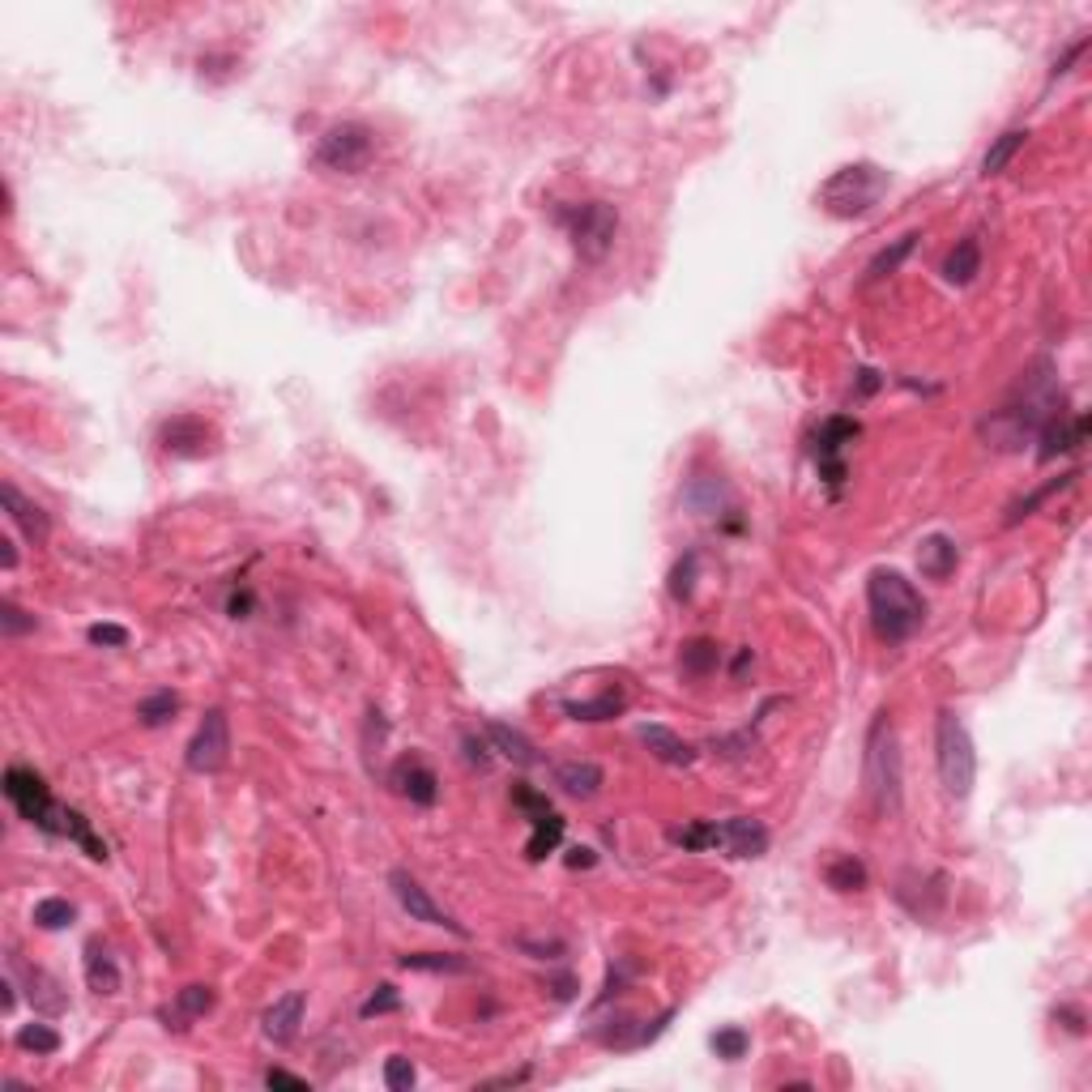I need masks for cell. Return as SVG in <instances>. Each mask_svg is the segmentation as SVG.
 <instances>
[{
	"mask_svg": "<svg viewBox=\"0 0 1092 1092\" xmlns=\"http://www.w3.org/2000/svg\"><path fill=\"white\" fill-rule=\"evenodd\" d=\"M888 193V171L875 163H849L841 171H833L819 189V205H824L833 218H862L879 197Z\"/></svg>",
	"mask_w": 1092,
	"mask_h": 1092,
	"instance_id": "obj_5",
	"label": "cell"
},
{
	"mask_svg": "<svg viewBox=\"0 0 1092 1092\" xmlns=\"http://www.w3.org/2000/svg\"><path fill=\"white\" fill-rule=\"evenodd\" d=\"M120 965H116V955L111 947H103L99 939L95 943H85V986L95 990V994H120Z\"/></svg>",
	"mask_w": 1092,
	"mask_h": 1092,
	"instance_id": "obj_21",
	"label": "cell"
},
{
	"mask_svg": "<svg viewBox=\"0 0 1092 1092\" xmlns=\"http://www.w3.org/2000/svg\"><path fill=\"white\" fill-rule=\"evenodd\" d=\"M65 837H69V841H77V845L85 849V858L107 862V845H103L95 833H90V819H85L81 811H73V806H69V819H65Z\"/></svg>",
	"mask_w": 1092,
	"mask_h": 1092,
	"instance_id": "obj_34",
	"label": "cell"
},
{
	"mask_svg": "<svg viewBox=\"0 0 1092 1092\" xmlns=\"http://www.w3.org/2000/svg\"><path fill=\"white\" fill-rule=\"evenodd\" d=\"M265 1084H269V1088H287V1092H307V1088H312L307 1079H299V1075H291V1071H282V1067H269V1071H265Z\"/></svg>",
	"mask_w": 1092,
	"mask_h": 1092,
	"instance_id": "obj_48",
	"label": "cell"
},
{
	"mask_svg": "<svg viewBox=\"0 0 1092 1092\" xmlns=\"http://www.w3.org/2000/svg\"><path fill=\"white\" fill-rule=\"evenodd\" d=\"M14 1041H18V1050H26V1054H56L60 1050V1033L52 1028V1024H22L18 1033H14Z\"/></svg>",
	"mask_w": 1092,
	"mask_h": 1092,
	"instance_id": "obj_33",
	"label": "cell"
},
{
	"mask_svg": "<svg viewBox=\"0 0 1092 1092\" xmlns=\"http://www.w3.org/2000/svg\"><path fill=\"white\" fill-rule=\"evenodd\" d=\"M1016 393H1020L1016 401L998 405L994 415L982 423V436L994 448H1020L1024 436H1037L1063 409V393H1059V384L1050 376V363H1037V372H1028Z\"/></svg>",
	"mask_w": 1092,
	"mask_h": 1092,
	"instance_id": "obj_1",
	"label": "cell"
},
{
	"mask_svg": "<svg viewBox=\"0 0 1092 1092\" xmlns=\"http://www.w3.org/2000/svg\"><path fill=\"white\" fill-rule=\"evenodd\" d=\"M513 802L533 819V815H542V811H551V802H546V794H538V790H529L525 781H517L513 786Z\"/></svg>",
	"mask_w": 1092,
	"mask_h": 1092,
	"instance_id": "obj_47",
	"label": "cell"
},
{
	"mask_svg": "<svg viewBox=\"0 0 1092 1092\" xmlns=\"http://www.w3.org/2000/svg\"><path fill=\"white\" fill-rule=\"evenodd\" d=\"M0 504H5V513H9V521L30 538V542H48V533H52V521H48V513H43L39 504H30V499L14 487V482H5L0 487Z\"/></svg>",
	"mask_w": 1092,
	"mask_h": 1092,
	"instance_id": "obj_17",
	"label": "cell"
},
{
	"mask_svg": "<svg viewBox=\"0 0 1092 1092\" xmlns=\"http://www.w3.org/2000/svg\"><path fill=\"white\" fill-rule=\"evenodd\" d=\"M209 1008H214V990H209V986H184V990L175 994L179 1020H201Z\"/></svg>",
	"mask_w": 1092,
	"mask_h": 1092,
	"instance_id": "obj_37",
	"label": "cell"
},
{
	"mask_svg": "<svg viewBox=\"0 0 1092 1092\" xmlns=\"http://www.w3.org/2000/svg\"><path fill=\"white\" fill-rule=\"evenodd\" d=\"M1084 48H1088V43H1075V48H1071V52H1067V56H1063V60L1054 65V77H1063V73H1067V69H1071V65H1075V60L1084 56Z\"/></svg>",
	"mask_w": 1092,
	"mask_h": 1092,
	"instance_id": "obj_51",
	"label": "cell"
},
{
	"mask_svg": "<svg viewBox=\"0 0 1092 1092\" xmlns=\"http://www.w3.org/2000/svg\"><path fill=\"white\" fill-rule=\"evenodd\" d=\"M824 879H828V888H833V892H862V888H867V867H862V858H853V853H841V858H833V862H828Z\"/></svg>",
	"mask_w": 1092,
	"mask_h": 1092,
	"instance_id": "obj_29",
	"label": "cell"
},
{
	"mask_svg": "<svg viewBox=\"0 0 1092 1092\" xmlns=\"http://www.w3.org/2000/svg\"><path fill=\"white\" fill-rule=\"evenodd\" d=\"M34 926L39 930H65V926H73V918H77V909L65 900V896H43L39 904H34Z\"/></svg>",
	"mask_w": 1092,
	"mask_h": 1092,
	"instance_id": "obj_32",
	"label": "cell"
},
{
	"mask_svg": "<svg viewBox=\"0 0 1092 1092\" xmlns=\"http://www.w3.org/2000/svg\"><path fill=\"white\" fill-rule=\"evenodd\" d=\"M594 862H598L594 849H568V867H572V871H576V867H594Z\"/></svg>",
	"mask_w": 1092,
	"mask_h": 1092,
	"instance_id": "obj_50",
	"label": "cell"
},
{
	"mask_svg": "<svg viewBox=\"0 0 1092 1092\" xmlns=\"http://www.w3.org/2000/svg\"><path fill=\"white\" fill-rule=\"evenodd\" d=\"M415 1079H419V1071H415V1063H409L405 1054H393V1059L384 1063V1084H389L393 1092H409V1088H415Z\"/></svg>",
	"mask_w": 1092,
	"mask_h": 1092,
	"instance_id": "obj_43",
	"label": "cell"
},
{
	"mask_svg": "<svg viewBox=\"0 0 1092 1092\" xmlns=\"http://www.w3.org/2000/svg\"><path fill=\"white\" fill-rule=\"evenodd\" d=\"M678 666L688 678H709L717 666H721V649L717 641H709V636H696V641H688L678 649Z\"/></svg>",
	"mask_w": 1092,
	"mask_h": 1092,
	"instance_id": "obj_27",
	"label": "cell"
},
{
	"mask_svg": "<svg viewBox=\"0 0 1092 1092\" xmlns=\"http://www.w3.org/2000/svg\"><path fill=\"white\" fill-rule=\"evenodd\" d=\"M627 709V700L619 692H606V696H594V700H564V713L572 721H611Z\"/></svg>",
	"mask_w": 1092,
	"mask_h": 1092,
	"instance_id": "obj_28",
	"label": "cell"
},
{
	"mask_svg": "<svg viewBox=\"0 0 1092 1092\" xmlns=\"http://www.w3.org/2000/svg\"><path fill=\"white\" fill-rule=\"evenodd\" d=\"M26 977H30V998H34V1008H39V1012H48V1016H56V1012L65 1008V998L56 994L60 986H56L48 973H39V969H26Z\"/></svg>",
	"mask_w": 1092,
	"mask_h": 1092,
	"instance_id": "obj_36",
	"label": "cell"
},
{
	"mask_svg": "<svg viewBox=\"0 0 1092 1092\" xmlns=\"http://www.w3.org/2000/svg\"><path fill=\"white\" fill-rule=\"evenodd\" d=\"M1024 142H1028V128H1008V132H998L994 142H990V150L982 154V175L990 179V175H1003L1012 163H1016V154L1024 150Z\"/></svg>",
	"mask_w": 1092,
	"mask_h": 1092,
	"instance_id": "obj_24",
	"label": "cell"
},
{
	"mask_svg": "<svg viewBox=\"0 0 1092 1092\" xmlns=\"http://www.w3.org/2000/svg\"><path fill=\"white\" fill-rule=\"evenodd\" d=\"M641 743L649 747L653 760L670 764V768H688L696 760V747L692 743H682L674 730H666V725H641Z\"/></svg>",
	"mask_w": 1092,
	"mask_h": 1092,
	"instance_id": "obj_20",
	"label": "cell"
},
{
	"mask_svg": "<svg viewBox=\"0 0 1092 1092\" xmlns=\"http://www.w3.org/2000/svg\"><path fill=\"white\" fill-rule=\"evenodd\" d=\"M389 786H393L401 798H409L415 806H436V798H440L436 772H431L419 755H401V760L393 764V772H389Z\"/></svg>",
	"mask_w": 1092,
	"mask_h": 1092,
	"instance_id": "obj_13",
	"label": "cell"
},
{
	"mask_svg": "<svg viewBox=\"0 0 1092 1092\" xmlns=\"http://www.w3.org/2000/svg\"><path fill=\"white\" fill-rule=\"evenodd\" d=\"M867 606H871V623L875 636L888 645H904L926 627V598L914 589L904 572L879 568L867 580Z\"/></svg>",
	"mask_w": 1092,
	"mask_h": 1092,
	"instance_id": "obj_2",
	"label": "cell"
},
{
	"mask_svg": "<svg viewBox=\"0 0 1092 1092\" xmlns=\"http://www.w3.org/2000/svg\"><path fill=\"white\" fill-rule=\"evenodd\" d=\"M376 158V132L358 120L333 124L321 142H316V167L333 171V175H358L368 171Z\"/></svg>",
	"mask_w": 1092,
	"mask_h": 1092,
	"instance_id": "obj_8",
	"label": "cell"
},
{
	"mask_svg": "<svg viewBox=\"0 0 1092 1092\" xmlns=\"http://www.w3.org/2000/svg\"><path fill=\"white\" fill-rule=\"evenodd\" d=\"M389 884H393V896H397V904L405 909L409 918L415 922H427V926H444V930H452V935H466V926L462 922H452L444 909L427 896V888L415 879V875H405V871H393L389 875Z\"/></svg>",
	"mask_w": 1092,
	"mask_h": 1092,
	"instance_id": "obj_11",
	"label": "cell"
},
{
	"mask_svg": "<svg viewBox=\"0 0 1092 1092\" xmlns=\"http://www.w3.org/2000/svg\"><path fill=\"white\" fill-rule=\"evenodd\" d=\"M462 747H466V760L474 764V768H491V747L482 743V739H474V735H462Z\"/></svg>",
	"mask_w": 1092,
	"mask_h": 1092,
	"instance_id": "obj_49",
	"label": "cell"
},
{
	"mask_svg": "<svg viewBox=\"0 0 1092 1092\" xmlns=\"http://www.w3.org/2000/svg\"><path fill=\"white\" fill-rule=\"evenodd\" d=\"M389 1012H401V994L384 982V986H376V994H368V1003L358 1008V1016L372 1020V1016H389Z\"/></svg>",
	"mask_w": 1092,
	"mask_h": 1092,
	"instance_id": "obj_42",
	"label": "cell"
},
{
	"mask_svg": "<svg viewBox=\"0 0 1092 1092\" xmlns=\"http://www.w3.org/2000/svg\"><path fill=\"white\" fill-rule=\"evenodd\" d=\"M1084 436H1088V415H1075V419H1067V409H1059V415L1045 423L1041 431H1037V440H1041V448H1037V457L1041 462H1054V457H1063V452H1071V448H1079L1084 444Z\"/></svg>",
	"mask_w": 1092,
	"mask_h": 1092,
	"instance_id": "obj_15",
	"label": "cell"
},
{
	"mask_svg": "<svg viewBox=\"0 0 1092 1092\" xmlns=\"http://www.w3.org/2000/svg\"><path fill=\"white\" fill-rule=\"evenodd\" d=\"M709 747H713L717 755H730V760H743V755H751L755 739H751V730H743V735H725V739H713Z\"/></svg>",
	"mask_w": 1092,
	"mask_h": 1092,
	"instance_id": "obj_46",
	"label": "cell"
},
{
	"mask_svg": "<svg viewBox=\"0 0 1092 1092\" xmlns=\"http://www.w3.org/2000/svg\"><path fill=\"white\" fill-rule=\"evenodd\" d=\"M158 444H163L167 457L193 462V457H205V452L214 448V427L205 419H197V415H175V419H167L158 427Z\"/></svg>",
	"mask_w": 1092,
	"mask_h": 1092,
	"instance_id": "obj_10",
	"label": "cell"
},
{
	"mask_svg": "<svg viewBox=\"0 0 1092 1092\" xmlns=\"http://www.w3.org/2000/svg\"><path fill=\"white\" fill-rule=\"evenodd\" d=\"M401 969H419V973H466L470 961H466V955H452V951H405V955H401Z\"/></svg>",
	"mask_w": 1092,
	"mask_h": 1092,
	"instance_id": "obj_30",
	"label": "cell"
},
{
	"mask_svg": "<svg viewBox=\"0 0 1092 1092\" xmlns=\"http://www.w3.org/2000/svg\"><path fill=\"white\" fill-rule=\"evenodd\" d=\"M0 564L18 568V546H14V538H0Z\"/></svg>",
	"mask_w": 1092,
	"mask_h": 1092,
	"instance_id": "obj_52",
	"label": "cell"
},
{
	"mask_svg": "<svg viewBox=\"0 0 1092 1092\" xmlns=\"http://www.w3.org/2000/svg\"><path fill=\"white\" fill-rule=\"evenodd\" d=\"M918 240H922L918 231H909V235H900V240H896L892 248H879V252L871 256V265H867V273H862V287H871V282H884V278H888V273H896V269H900V265L909 260V252H914V248H918Z\"/></svg>",
	"mask_w": 1092,
	"mask_h": 1092,
	"instance_id": "obj_25",
	"label": "cell"
},
{
	"mask_svg": "<svg viewBox=\"0 0 1092 1092\" xmlns=\"http://www.w3.org/2000/svg\"><path fill=\"white\" fill-rule=\"evenodd\" d=\"M175 713H179V696L175 692H154V696H146L142 704H136V717H142V725H150V730L167 725Z\"/></svg>",
	"mask_w": 1092,
	"mask_h": 1092,
	"instance_id": "obj_35",
	"label": "cell"
},
{
	"mask_svg": "<svg viewBox=\"0 0 1092 1092\" xmlns=\"http://www.w3.org/2000/svg\"><path fill=\"white\" fill-rule=\"evenodd\" d=\"M184 764L193 772H222L226 764H231V721H226L222 709H209L197 725V735L189 743V755Z\"/></svg>",
	"mask_w": 1092,
	"mask_h": 1092,
	"instance_id": "obj_9",
	"label": "cell"
},
{
	"mask_svg": "<svg viewBox=\"0 0 1092 1092\" xmlns=\"http://www.w3.org/2000/svg\"><path fill=\"white\" fill-rule=\"evenodd\" d=\"M1075 478H1079V470H1071V474H1059V478H1050V482H1045V487H1037L1033 495H1024L1020 504H1016V508L1008 513V525H1020L1024 517H1033V513H1037V508L1045 504V499H1050V495H1059V491H1067V487H1071Z\"/></svg>",
	"mask_w": 1092,
	"mask_h": 1092,
	"instance_id": "obj_31",
	"label": "cell"
},
{
	"mask_svg": "<svg viewBox=\"0 0 1092 1092\" xmlns=\"http://www.w3.org/2000/svg\"><path fill=\"white\" fill-rule=\"evenodd\" d=\"M747 662H751V649H743V653L735 657V678H743V670H747Z\"/></svg>",
	"mask_w": 1092,
	"mask_h": 1092,
	"instance_id": "obj_55",
	"label": "cell"
},
{
	"mask_svg": "<svg viewBox=\"0 0 1092 1092\" xmlns=\"http://www.w3.org/2000/svg\"><path fill=\"white\" fill-rule=\"evenodd\" d=\"M713 1050H717V1059H725V1063H739L747 1050H751V1037L743 1033V1028H721V1033H713Z\"/></svg>",
	"mask_w": 1092,
	"mask_h": 1092,
	"instance_id": "obj_40",
	"label": "cell"
},
{
	"mask_svg": "<svg viewBox=\"0 0 1092 1092\" xmlns=\"http://www.w3.org/2000/svg\"><path fill=\"white\" fill-rule=\"evenodd\" d=\"M670 841L682 845V849H717V824H704V819H696V824L674 828Z\"/></svg>",
	"mask_w": 1092,
	"mask_h": 1092,
	"instance_id": "obj_39",
	"label": "cell"
},
{
	"mask_svg": "<svg viewBox=\"0 0 1092 1092\" xmlns=\"http://www.w3.org/2000/svg\"><path fill=\"white\" fill-rule=\"evenodd\" d=\"M955 564H961V551H955V542L947 533H930L922 538L918 546V568L926 580H947L955 572Z\"/></svg>",
	"mask_w": 1092,
	"mask_h": 1092,
	"instance_id": "obj_19",
	"label": "cell"
},
{
	"mask_svg": "<svg viewBox=\"0 0 1092 1092\" xmlns=\"http://www.w3.org/2000/svg\"><path fill=\"white\" fill-rule=\"evenodd\" d=\"M977 273H982V244H977V235L955 240V248H951L947 260H943V278H947L951 287H969Z\"/></svg>",
	"mask_w": 1092,
	"mask_h": 1092,
	"instance_id": "obj_22",
	"label": "cell"
},
{
	"mask_svg": "<svg viewBox=\"0 0 1092 1092\" xmlns=\"http://www.w3.org/2000/svg\"><path fill=\"white\" fill-rule=\"evenodd\" d=\"M487 739H491V747L499 751V755H508L513 764H521V768H533L542 755H538V747L517 730V725H504V721H491L487 725Z\"/></svg>",
	"mask_w": 1092,
	"mask_h": 1092,
	"instance_id": "obj_23",
	"label": "cell"
},
{
	"mask_svg": "<svg viewBox=\"0 0 1092 1092\" xmlns=\"http://www.w3.org/2000/svg\"><path fill=\"white\" fill-rule=\"evenodd\" d=\"M303 1008H307V998L303 990H291L282 994L278 1003H273L265 1016H260V1033L273 1041V1045H291L299 1037V1024H303Z\"/></svg>",
	"mask_w": 1092,
	"mask_h": 1092,
	"instance_id": "obj_16",
	"label": "cell"
},
{
	"mask_svg": "<svg viewBox=\"0 0 1092 1092\" xmlns=\"http://www.w3.org/2000/svg\"><path fill=\"white\" fill-rule=\"evenodd\" d=\"M529 824H533V837L525 841V858H529V862H542L546 853L560 849V841H564V819H560L555 811H542V815L529 819Z\"/></svg>",
	"mask_w": 1092,
	"mask_h": 1092,
	"instance_id": "obj_26",
	"label": "cell"
},
{
	"mask_svg": "<svg viewBox=\"0 0 1092 1092\" xmlns=\"http://www.w3.org/2000/svg\"><path fill=\"white\" fill-rule=\"evenodd\" d=\"M555 786L568 794V798H594L602 786H606V772L594 764V760H564L555 768Z\"/></svg>",
	"mask_w": 1092,
	"mask_h": 1092,
	"instance_id": "obj_18",
	"label": "cell"
},
{
	"mask_svg": "<svg viewBox=\"0 0 1092 1092\" xmlns=\"http://www.w3.org/2000/svg\"><path fill=\"white\" fill-rule=\"evenodd\" d=\"M517 947L525 955H533V961H560V955H568V943L555 939V935H546V939H533V935H521Z\"/></svg>",
	"mask_w": 1092,
	"mask_h": 1092,
	"instance_id": "obj_41",
	"label": "cell"
},
{
	"mask_svg": "<svg viewBox=\"0 0 1092 1092\" xmlns=\"http://www.w3.org/2000/svg\"><path fill=\"white\" fill-rule=\"evenodd\" d=\"M5 798L18 806V815L26 819V824L43 828V833H52V837H65V819H69V806H60L48 790V781L39 777V772L14 764L5 768Z\"/></svg>",
	"mask_w": 1092,
	"mask_h": 1092,
	"instance_id": "obj_7",
	"label": "cell"
},
{
	"mask_svg": "<svg viewBox=\"0 0 1092 1092\" xmlns=\"http://www.w3.org/2000/svg\"><path fill=\"white\" fill-rule=\"evenodd\" d=\"M85 636H90V645H107V649H124L128 645V627H120V623H95Z\"/></svg>",
	"mask_w": 1092,
	"mask_h": 1092,
	"instance_id": "obj_45",
	"label": "cell"
},
{
	"mask_svg": "<svg viewBox=\"0 0 1092 1092\" xmlns=\"http://www.w3.org/2000/svg\"><path fill=\"white\" fill-rule=\"evenodd\" d=\"M560 222L568 226L576 256L589 260V265L606 260V252L615 248V235H619V209H615L611 201L568 205V209H560Z\"/></svg>",
	"mask_w": 1092,
	"mask_h": 1092,
	"instance_id": "obj_6",
	"label": "cell"
},
{
	"mask_svg": "<svg viewBox=\"0 0 1092 1092\" xmlns=\"http://www.w3.org/2000/svg\"><path fill=\"white\" fill-rule=\"evenodd\" d=\"M935 764H939V781L947 790V798H969L973 781H977V751L969 739V725L955 717L951 709H943L935 717Z\"/></svg>",
	"mask_w": 1092,
	"mask_h": 1092,
	"instance_id": "obj_4",
	"label": "cell"
},
{
	"mask_svg": "<svg viewBox=\"0 0 1092 1092\" xmlns=\"http://www.w3.org/2000/svg\"><path fill=\"white\" fill-rule=\"evenodd\" d=\"M858 376H862V380H858V393H862V397L879 389V372H871V368H867V372H858Z\"/></svg>",
	"mask_w": 1092,
	"mask_h": 1092,
	"instance_id": "obj_53",
	"label": "cell"
},
{
	"mask_svg": "<svg viewBox=\"0 0 1092 1092\" xmlns=\"http://www.w3.org/2000/svg\"><path fill=\"white\" fill-rule=\"evenodd\" d=\"M858 431H862L858 419H828L824 431L815 436V462H819V474H824L833 487L845 482V462H841V452H845V444L858 440Z\"/></svg>",
	"mask_w": 1092,
	"mask_h": 1092,
	"instance_id": "obj_12",
	"label": "cell"
},
{
	"mask_svg": "<svg viewBox=\"0 0 1092 1092\" xmlns=\"http://www.w3.org/2000/svg\"><path fill=\"white\" fill-rule=\"evenodd\" d=\"M0 631H5L9 641H14V636H22V631H34V615L18 611V606L5 598V602H0Z\"/></svg>",
	"mask_w": 1092,
	"mask_h": 1092,
	"instance_id": "obj_44",
	"label": "cell"
},
{
	"mask_svg": "<svg viewBox=\"0 0 1092 1092\" xmlns=\"http://www.w3.org/2000/svg\"><path fill=\"white\" fill-rule=\"evenodd\" d=\"M717 849H725L730 858H764L768 849V828L751 815H735L717 824Z\"/></svg>",
	"mask_w": 1092,
	"mask_h": 1092,
	"instance_id": "obj_14",
	"label": "cell"
},
{
	"mask_svg": "<svg viewBox=\"0 0 1092 1092\" xmlns=\"http://www.w3.org/2000/svg\"><path fill=\"white\" fill-rule=\"evenodd\" d=\"M696 568H700L696 551H688V555H682V560L674 564V572H670V598H674V602H688V598H692V589H696Z\"/></svg>",
	"mask_w": 1092,
	"mask_h": 1092,
	"instance_id": "obj_38",
	"label": "cell"
},
{
	"mask_svg": "<svg viewBox=\"0 0 1092 1092\" xmlns=\"http://www.w3.org/2000/svg\"><path fill=\"white\" fill-rule=\"evenodd\" d=\"M1054 1016H1059V1020H1067V1028H1071V1033H1084V1016H1079L1075 1008H1063V1012H1054Z\"/></svg>",
	"mask_w": 1092,
	"mask_h": 1092,
	"instance_id": "obj_54",
	"label": "cell"
},
{
	"mask_svg": "<svg viewBox=\"0 0 1092 1092\" xmlns=\"http://www.w3.org/2000/svg\"><path fill=\"white\" fill-rule=\"evenodd\" d=\"M862 781H867L875 815H896L900 811V747H896V725L888 713H879L867 730V755H862Z\"/></svg>",
	"mask_w": 1092,
	"mask_h": 1092,
	"instance_id": "obj_3",
	"label": "cell"
}]
</instances>
